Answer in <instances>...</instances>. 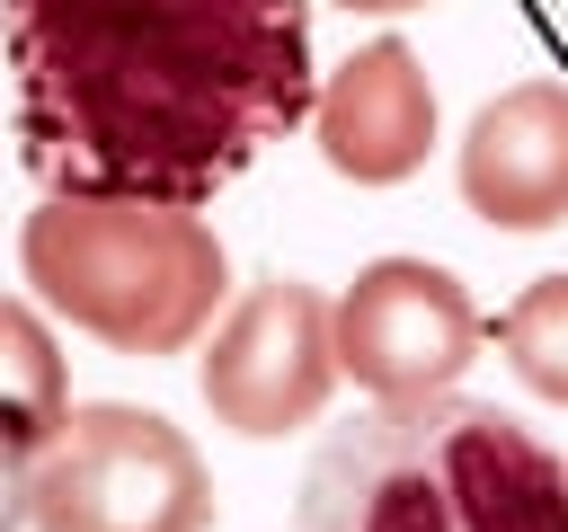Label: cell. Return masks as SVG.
<instances>
[{"instance_id":"cell-1","label":"cell","mask_w":568,"mask_h":532,"mask_svg":"<svg viewBox=\"0 0 568 532\" xmlns=\"http://www.w3.org/2000/svg\"><path fill=\"white\" fill-rule=\"evenodd\" d=\"M18 160L53 195L213 204L311 106V0H0Z\"/></svg>"},{"instance_id":"cell-2","label":"cell","mask_w":568,"mask_h":532,"mask_svg":"<svg viewBox=\"0 0 568 532\" xmlns=\"http://www.w3.org/2000/svg\"><path fill=\"white\" fill-rule=\"evenodd\" d=\"M293 532H568V461L488 399H408L311 452Z\"/></svg>"},{"instance_id":"cell-3","label":"cell","mask_w":568,"mask_h":532,"mask_svg":"<svg viewBox=\"0 0 568 532\" xmlns=\"http://www.w3.org/2000/svg\"><path fill=\"white\" fill-rule=\"evenodd\" d=\"M18 266L44 310L115 355H186L231 293L213 222L142 195H44L18 231Z\"/></svg>"},{"instance_id":"cell-4","label":"cell","mask_w":568,"mask_h":532,"mask_svg":"<svg viewBox=\"0 0 568 532\" xmlns=\"http://www.w3.org/2000/svg\"><path fill=\"white\" fill-rule=\"evenodd\" d=\"M36 532H213V470L160 408L89 399L27 461Z\"/></svg>"},{"instance_id":"cell-5","label":"cell","mask_w":568,"mask_h":532,"mask_svg":"<svg viewBox=\"0 0 568 532\" xmlns=\"http://www.w3.org/2000/svg\"><path fill=\"white\" fill-rule=\"evenodd\" d=\"M195 390H204L213 426H231L248 443H275V434L311 426L337 390V301L302 275H257L213 319Z\"/></svg>"},{"instance_id":"cell-6","label":"cell","mask_w":568,"mask_h":532,"mask_svg":"<svg viewBox=\"0 0 568 532\" xmlns=\"http://www.w3.org/2000/svg\"><path fill=\"white\" fill-rule=\"evenodd\" d=\"M479 355V310L453 266L426 257H373L337 293V372L373 408L444 399Z\"/></svg>"},{"instance_id":"cell-7","label":"cell","mask_w":568,"mask_h":532,"mask_svg":"<svg viewBox=\"0 0 568 532\" xmlns=\"http://www.w3.org/2000/svg\"><path fill=\"white\" fill-rule=\"evenodd\" d=\"M462 204L488 231H559L568 222V80L497 89L462 133Z\"/></svg>"},{"instance_id":"cell-8","label":"cell","mask_w":568,"mask_h":532,"mask_svg":"<svg viewBox=\"0 0 568 532\" xmlns=\"http://www.w3.org/2000/svg\"><path fill=\"white\" fill-rule=\"evenodd\" d=\"M311 124H320V160H328L337 177H355V186H399V177H417L426 151H435L426 62H417L399 35L355 44V53L328 71Z\"/></svg>"},{"instance_id":"cell-9","label":"cell","mask_w":568,"mask_h":532,"mask_svg":"<svg viewBox=\"0 0 568 532\" xmlns=\"http://www.w3.org/2000/svg\"><path fill=\"white\" fill-rule=\"evenodd\" d=\"M62 417H71V381H62L53 328L18 293H0V452L9 461H36L62 434Z\"/></svg>"},{"instance_id":"cell-10","label":"cell","mask_w":568,"mask_h":532,"mask_svg":"<svg viewBox=\"0 0 568 532\" xmlns=\"http://www.w3.org/2000/svg\"><path fill=\"white\" fill-rule=\"evenodd\" d=\"M497 346L515 364V381L550 408H568V275H532L506 319H497Z\"/></svg>"},{"instance_id":"cell-11","label":"cell","mask_w":568,"mask_h":532,"mask_svg":"<svg viewBox=\"0 0 568 532\" xmlns=\"http://www.w3.org/2000/svg\"><path fill=\"white\" fill-rule=\"evenodd\" d=\"M18 523H27V461L0 452V532H18Z\"/></svg>"},{"instance_id":"cell-12","label":"cell","mask_w":568,"mask_h":532,"mask_svg":"<svg viewBox=\"0 0 568 532\" xmlns=\"http://www.w3.org/2000/svg\"><path fill=\"white\" fill-rule=\"evenodd\" d=\"M328 9H346V18H408V9H435V0H328Z\"/></svg>"}]
</instances>
